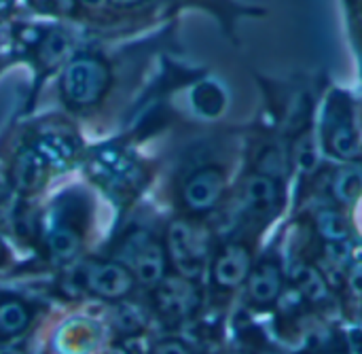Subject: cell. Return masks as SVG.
<instances>
[{
	"label": "cell",
	"mask_w": 362,
	"mask_h": 354,
	"mask_svg": "<svg viewBox=\"0 0 362 354\" xmlns=\"http://www.w3.org/2000/svg\"><path fill=\"white\" fill-rule=\"evenodd\" d=\"M168 253L180 276L193 280L197 278L210 253V240L204 227L189 221H174L168 229Z\"/></svg>",
	"instance_id": "6da1fadb"
},
{
	"label": "cell",
	"mask_w": 362,
	"mask_h": 354,
	"mask_svg": "<svg viewBox=\"0 0 362 354\" xmlns=\"http://www.w3.org/2000/svg\"><path fill=\"white\" fill-rule=\"evenodd\" d=\"M108 81H110L108 66L100 57L93 55L78 57L70 62L64 70L62 76L64 98L72 106H91L104 96Z\"/></svg>",
	"instance_id": "7a4b0ae2"
},
{
	"label": "cell",
	"mask_w": 362,
	"mask_h": 354,
	"mask_svg": "<svg viewBox=\"0 0 362 354\" xmlns=\"http://www.w3.org/2000/svg\"><path fill=\"white\" fill-rule=\"evenodd\" d=\"M89 172L100 185H104L106 189H115V191L132 189L140 176L136 161L127 153L117 151V149L98 151L89 161Z\"/></svg>",
	"instance_id": "3957f363"
},
{
	"label": "cell",
	"mask_w": 362,
	"mask_h": 354,
	"mask_svg": "<svg viewBox=\"0 0 362 354\" xmlns=\"http://www.w3.org/2000/svg\"><path fill=\"white\" fill-rule=\"evenodd\" d=\"M155 304L163 319L180 321L187 319L199 304V293L195 285L185 276H170L157 285Z\"/></svg>",
	"instance_id": "277c9868"
},
{
	"label": "cell",
	"mask_w": 362,
	"mask_h": 354,
	"mask_svg": "<svg viewBox=\"0 0 362 354\" xmlns=\"http://www.w3.org/2000/svg\"><path fill=\"white\" fill-rule=\"evenodd\" d=\"M225 189V174L218 168H204L195 172L182 187V202L191 212L212 210Z\"/></svg>",
	"instance_id": "5b68a950"
},
{
	"label": "cell",
	"mask_w": 362,
	"mask_h": 354,
	"mask_svg": "<svg viewBox=\"0 0 362 354\" xmlns=\"http://www.w3.org/2000/svg\"><path fill=\"white\" fill-rule=\"evenodd\" d=\"M85 285L91 293L100 297L119 299L132 291L134 274L121 263H112V261L91 263L85 272Z\"/></svg>",
	"instance_id": "8992f818"
},
{
	"label": "cell",
	"mask_w": 362,
	"mask_h": 354,
	"mask_svg": "<svg viewBox=\"0 0 362 354\" xmlns=\"http://www.w3.org/2000/svg\"><path fill=\"white\" fill-rule=\"evenodd\" d=\"M129 266L138 282L146 287H157L165 278V253L146 236H138V240H134L129 249Z\"/></svg>",
	"instance_id": "52a82bcc"
},
{
	"label": "cell",
	"mask_w": 362,
	"mask_h": 354,
	"mask_svg": "<svg viewBox=\"0 0 362 354\" xmlns=\"http://www.w3.org/2000/svg\"><path fill=\"white\" fill-rule=\"evenodd\" d=\"M250 274V251L244 244H227L214 259L212 278L221 289L240 287Z\"/></svg>",
	"instance_id": "ba28073f"
},
{
	"label": "cell",
	"mask_w": 362,
	"mask_h": 354,
	"mask_svg": "<svg viewBox=\"0 0 362 354\" xmlns=\"http://www.w3.org/2000/svg\"><path fill=\"white\" fill-rule=\"evenodd\" d=\"M282 293V268L276 259L261 261L248 274V297L252 304H274Z\"/></svg>",
	"instance_id": "9c48e42d"
},
{
	"label": "cell",
	"mask_w": 362,
	"mask_h": 354,
	"mask_svg": "<svg viewBox=\"0 0 362 354\" xmlns=\"http://www.w3.org/2000/svg\"><path fill=\"white\" fill-rule=\"evenodd\" d=\"M45 174H47V161L36 149H23L17 155L13 170H11L15 189H19L23 193H32V191L40 189Z\"/></svg>",
	"instance_id": "30bf717a"
},
{
	"label": "cell",
	"mask_w": 362,
	"mask_h": 354,
	"mask_svg": "<svg viewBox=\"0 0 362 354\" xmlns=\"http://www.w3.org/2000/svg\"><path fill=\"white\" fill-rule=\"evenodd\" d=\"M244 202L250 210L265 215L276 208L278 202V183L267 174H252L244 183Z\"/></svg>",
	"instance_id": "8fae6325"
},
{
	"label": "cell",
	"mask_w": 362,
	"mask_h": 354,
	"mask_svg": "<svg viewBox=\"0 0 362 354\" xmlns=\"http://www.w3.org/2000/svg\"><path fill=\"white\" fill-rule=\"evenodd\" d=\"M36 151L45 157L47 164L53 166H62L66 161H70L74 157V142L68 134L62 132H47L38 138Z\"/></svg>",
	"instance_id": "7c38bea8"
},
{
	"label": "cell",
	"mask_w": 362,
	"mask_h": 354,
	"mask_svg": "<svg viewBox=\"0 0 362 354\" xmlns=\"http://www.w3.org/2000/svg\"><path fill=\"white\" fill-rule=\"evenodd\" d=\"M295 285H297V291L310 304H322L329 299V285L325 276L312 266H301L295 272Z\"/></svg>",
	"instance_id": "4fadbf2b"
},
{
	"label": "cell",
	"mask_w": 362,
	"mask_h": 354,
	"mask_svg": "<svg viewBox=\"0 0 362 354\" xmlns=\"http://www.w3.org/2000/svg\"><path fill=\"white\" fill-rule=\"evenodd\" d=\"M329 147L339 157H356V155H361V136L354 130L352 121L344 119V121L333 125V130L329 134Z\"/></svg>",
	"instance_id": "5bb4252c"
},
{
	"label": "cell",
	"mask_w": 362,
	"mask_h": 354,
	"mask_svg": "<svg viewBox=\"0 0 362 354\" xmlns=\"http://www.w3.org/2000/svg\"><path fill=\"white\" fill-rule=\"evenodd\" d=\"M316 229L329 244H341L350 236L348 219L333 208H325L316 215Z\"/></svg>",
	"instance_id": "9a60e30c"
},
{
	"label": "cell",
	"mask_w": 362,
	"mask_h": 354,
	"mask_svg": "<svg viewBox=\"0 0 362 354\" xmlns=\"http://www.w3.org/2000/svg\"><path fill=\"white\" fill-rule=\"evenodd\" d=\"M47 246L57 259H70L81 246V236L72 225H55L47 236Z\"/></svg>",
	"instance_id": "2e32d148"
},
{
	"label": "cell",
	"mask_w": 362,
	"mask_h": 354,
	"mask_svg": "<svg viewBox=\"0 0 362 354\" xmlns=\"http://www.w3.org/2000/svg\"><path fill=\"white\" fill-rule=\"evenodd\" d=\"M30 323V312L19 302H6L0 306V338L19 336Z\"/></svg>",
	"instance_id": "e0dca14e"
},
{
	"label": "cell",
	"mask_w": 362,
	"mask_h": 354,
	"mask_svg": "<svg viewBox=\"0 0 362 354\" xmlns=\"http://www.w3.org/2000/svg\"><path fill=\"white\" fill-rule=\"evenodd\" d=\"M333 191H335L337 200L354 202L362 193V172H358L356 168L337 172V176L333 181Z\"/></svg>",
	"instance_id": "ac0fdd59"
},
{
	"label": "cell",
	"mask_w": 362,
	"mask_h": 354,
	"mask_svg": "<svg viewBox=\"0 0 362 354\" xmlns=\"http://www.w3.org/2000/svg\"><path fill=\"white\" fill-rule=\"evenodd\" d=\"M68 47H70V42H68V38H66L62 32H51V34H47V36L40 40V45H38V55H40V59H42L47 66H51V64L59 62V59L66 55Z\"/></svg>",
	"instance_id": "d6986e66"
},
{
	"label": "cell",
	"mask_w": 362,
	"mask_h": 354,
	"mask_svg": "<svg viewBox=\"0 0 362 354\" xmlns=\"http://www.w3.org/2000/svg\"><path fill=\"white\" fill-rule=\"evenodd\" d=\"M295 161L299 166L301 172H312L318 164V151H316V142L314 136L310 132L301 134L297 144H295Z\"/></svg>",
	"instance_id": "ffe728a7"
},
{
	"label": "cell",
	"mask_w": 362,
	"mask_h": 354,
	"mask_svg": "<svg viewBox=\"0 0 362 354\" xmlns=\"http://www.w3.org/2000/svg\"><path fill=\"white\" fill-rule=\"evenodd\" d=\"M30 4L47 15H74L76 13V0H30Z\"/></svg>",
	"instance_id": "44dd1931"
},
{
	"label": "cell",
	"mask_w": 362,
	"mask_h": 354,
	"mask_svg": "<svg viewBox=\"0 0 362 354\" xmlns=\"http://www.w3.org/2000/svg\"><path fill=\"white\" fill-rule=\"evenodd\" d=\"M346 287H348V293L354 302L362 304V263L354 266L346 278Z\"/></svg>",
	"instance_id": "7402d4cb"
},
{
	"label": "cell",
	"mask_w": 362,
	"mask_h": 354,
	"mask_svg": "<svg viewBox=\"0 0 362 354\" xmlns=\"http://www.w3.org/2000/svg\"><path fill=\"white\" fill-rule=\"evenodd\" d=\"M153 354H189V348L178 340H163V342L155 344Z\"/></svg>",
	"instance_id": "603a6c76"
},
{
	"label": "cell",
	"mask_w": 362,
	"mask_h": 354,
	"mask_svg": "<svg viewBox=\"0 0 362 354\" xmlns=\"http://www.w3.org/2000/svg\"><path fill=\"white\" fill-rule=\"evenodd\" d=\"M6 261H8V249H6L4 240L0 238V270L6 266Z\"/></svg>",
	"instance_id": "cb8c5ba5"
},
{
	"label": "cell",
	"mask_w": 362,
	"mask_h": 354,
	"mask_svg": "<svg viewBox=\"0 0 362 354\" xmlns=\"http://www.w3.org/2000/svg\"><path fill=\"white\" fill-rule=\"evenodd\" d=\"M110 2L117 6H134V4H140L142 0H110Z\"/></svg>",
	"instance_id": "d4e9b609"
},
{
	"label": "cell",
	"mask_w": 362,
	"mask_h": 354,
	"mask_svg": "<svg viewBox=\"0 0 362 354\" xmlns=\"http://www.w3.org/2000/svg\"><path fill=\"white\" fill-rule=\"evenodd\" d=\"M104 354H129V353H127V348H125V346H119V344H117V346H110V348H108Z\"/></svg>",
	"instance_id": "484cf974"
},
{
	"label": "cell",
	"mask_w": 362,
	"mask_h": 354,
	"mask_svg": "<svg viewBox=\"0 0 362 354\" xmlns=\"http://www.w3.org/2000/svg\"><path fill=\"white\" fill-rule=\"evenodd\" d=\"M0 354H21V353H19V350H15V348L4 346V348H0Z\"/></svg>",
	"instance_id": "4316f807"
},
{
	"label": "cell",
	"mask_w": 362,
	"mask_h": 354,
	"mask_svg": "<svg viewBox=\"0 0 362 354\" xmlns=\"http://www.w3.org/2000/svg\"><path fill=\"white\" fill-rule=\"evenodd\" d=\"M89 2H98V0H89Z\"/></svg>",
	"instance_id": "83f0119b"
}]
</instances>
